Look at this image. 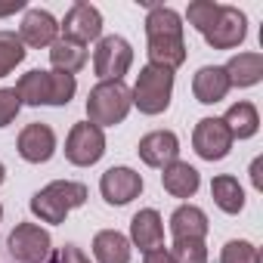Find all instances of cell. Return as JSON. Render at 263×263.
I'll list each match as a JSON object with an SVG mask.
<instances>
[{
    "mask_svg": "<svg viewBox=\"0 0 263 263\" xmlns=\"http://www.w3.org/2000/svg\"><path fill=\"white\" fill-rule=\"evenodd\" d=\"M13 90L19 93L22 105H68L78 93V81L53 68H31L16 81Z\"/></svg>",
    "mask_w": 263,
    "mask_h": 263,
    "instance_id": "obj_1",
    "label": "cell"
},
{
    "mask_svg": "<svg viewBox=\"0 0 263 263\" xmlns=\"http://www.w3.org/2000/svg\"><path fill=\"white\" fill-rule=\"evenodd\" d=\"M87 186L84 183H74V180H53V183H47L44 189H37L34 195H31V201H28V208H31V214L41 220V223H65V217L74 211V208H81L84 201H87Z\"/></svg>",
    "mask_w": 263,
    "mask_h": 263,
    "instance_id": "obj_2",
    "label": "cell"
},
{
    "mask_svg": "<svg viewBox=\"0 0 263 263\" xmlns=\"http://www.w3.org/2000/svg\"><path fill=\"white\" fill-rule=\"evenodd\" d=\"M130 108H134V96L124 81H99L87 93V121L96 127H118Z\"/></svg>",
    "mask_w": 263,
    "mask_h": 263,
    "instance_id": "obj_3",
    "label": "cell"
},
{
    "mask_svg": "<svg viewBox=\"0 0 263 263\" xmlns=\"http://www.w3.org/2000/svg\"><path fill=\"white\" fill-rule=\"evenodd\" d=\"M130 96H134V105L143 115L167 111L171 108V96H174V71L158 68V65H143Z\"/></svg>",
    "mask_w": 263,
    "mask_h": 263,
    "instance_id": "obj_4",
    "label": "cell"
},
{
    "mask_svg": "<svg viewBox=\"0 0 263 263\" xmlns=\"http://www.w3.org/2000/svg\"><path fill=\"white\" fill-rule=\"evenodd\" d=\"M134 65V47L121 34H105L96 41L93 50V71L99 81H124V74Z\"/></svg>",
    "mask_w": 263,
    "mask_h": 263,
    "instance_id": "obj_5",
    "label": "cell"
},
{
    "mask_svg": "<svg viewBox=\"0 0 263 263\" xmlns=\"http://www.w3.org/2000/svg\"><path fill=\"white\" fill-rule=\"evenodd\" d=\"M102 155H105V134H102V127H96L90 121L71 124L68 137H65V158L74 167H93Z\"/></svg>",
    "mask_w": 263,
    "mask_h": 263,
    "instance_id": "obj_6",
    "label": "cell"
},
{
    "mask_svg": "<svg viewBox=\"0 0 263 263\" xmlns=\"http://www.w3.org/2000/svg\"><path fill=\"white\" fill-rule=\"evenodd\" d=\"M7 248L16 263H47L53 251V238L37 223H16L7 238Z\"/></svg>",
    "mask_w": 263,
    "mask_h": 263,
    "instance_id": "obj_7",
    "label": "cell"
},
{
    "mask_svg": "<svg viewBox=\"0 0 263 263\" xmlns=\"http://www.w3.org/2000/svg\"><path fill=\"white\" fill-rule=\"evenodd\" d=\"M232 134L223 124V118H201L192 130V149L204 161H223L232 149Z\"/></svg>",
    "mask_w": 263,
    "mask_h": 263,
    "instance_id": "obj_8",
    "label": "cell"
},
{
    "mask_svg": "<svg viewBox=\"0 0 263 263\" xmlns=\"http://www.w3.org/2000/svg\"><path fill=\"white\" fill-rule=\"evenodd\" d=\"M201 37H204L208 47H214V50H235V47H241L245 37H248V16H245L238 7L220 4V13H217L214 25H211Z\"/></svg>",
    "mask_w": 263,
    "mask_h": 263,
    "instance_id": "obj_9",
    "label": "cell"
},
{
    "mask_svg": "<svg viewBox=\"0 0 263 263\" xmlns=\"http://www.w3.org/2000/svg\"><path fill=\"white\" fill-rule=\"evenodd\" d=\"M143 177L134 171V167H127V164H118V167H108L102 177H99V192L105 198V204L111 208H124L130 204L134 198L143 195Z\"/></svg>",
    "mask_w": 263,
    "mask_h": 263,
    "instance_id": "obj_10",
    "label": "cell"
},
{
    "mask_svg": "<svg viewBox=\"0 0 263 263\" xmlns=\"http://www.w3.org/2000/svg\"><path fill=\"white\" fill-rule=\"evenodd\" d=\"M59 31H62L65 41H74V44L87 47L90 41H99V37H102V13H99L93 4L78 0V4L68 7L65 19L59 22Z\"/></svg>",
    "mask_w": 263,
    "mask_h": 263,
    "instance_id": "obj_11",
    "label": "cell"
},
{
    "mask_svg": "<svg viewBox=\"0 0 263 263\" xmlns=\"http://www.w3.org/2000/svg\"><path fill=\"white\" fill-rule=\"evenodd\" d=\"M16 149L28 164H47L56 155V130L50 124H41V121L25 124L19 140H16Z\"/></svg>",
    "mask_w": 263,
    "mask_h": 263,
    "instance_id": "obj_12",
    "label": "cell"
},
{
    "mask_svg": "<svg viewBox=\"0 0 263 263\" xmlns=\"http://www.w3.org/2000/svg\"><path fill=\"white\" fill-rule=\"evenodd\" d=\"M137 155L143 158V164L164 171L167 164L180 161V140L174 130H152L137 143Z\"/></svg>",
    "mask_w": 263,
    "mask_h": 263,
    "instance_id": "obj_13",
    "label": "cell"
},
{
    "mask_svg": "<svg viewBox=\"0 0 263 263\" xmlns=\"http://www.w3.org/2000/svg\"><path fill=\"white\" fill-rule=\"evenodd\" d=\"M59 22H56V16L53 13H47V10H25V16H22V25H19V41L25 44V47H34V50H41V47H53L59 37Z\"/></svg>",
    "mask_w": 263,
    "mask_h": 263,
    "instance_id": "obj_14",
    "label": "cell"
},
{
    "mask_svg": "<svg viewBox=\"0 0 263 263\" xmlns=\"http://www.w3.org/2000/svg\"><path fill=\"white\" fill-rule=\"evenodd\" d=\"M130 245L140 248L143 254L164 248V220L155 208H143L134 214V220H130Z\"/></svg>",
    "mask_w": 263,
    "mask_h": 263,
    "instance_id": "obj_15",
    "label": "cell"
},
{
    "mask_svg": "<svg viewBox=\"0 0 263 263\" xmlns=\"http://www.w3.org/2000/svg\"><path fill=\"white\" fill-rule=\"evenodd\" d=\"M229 78L223 71V65H201L192 78V96L201 102V105H217L226 99L229 93Z\"/></svg>",
    "mask_w": 263,
    "mask_h": 263,
    "instance_id": "obj_16",
    "label": "cell"
},
{
    "mask_svg": "<svg viewBox=\"0 0 263 263\" xmlns=\"http://www.w3.org/2000/svg\"><path fill=\"white\" fill-rule=\"evenodd\" d=\"M146 41H149V47H146L149 65L177 71L186 62V41H183V34H155V37H146Z\"/></svg>",
    "mask_w": 263,
    "mask_h": 263,
    "instance_id": "obj_17",
    "label": "cell"
},
{
    "mask_svg": "<svg viewBox=\"0 0 263 263\" xmlns=\"http://www.w3.org/2000/svg\"><path fill=\"white\" fill-rule=\"evenodd\" d=\"M208 214L198 208V204H180L174 214H171V235L174 241H189V238H201L208 235Z\"/></svg>",
    "mask_w": 263,
    "mask_h": 263,
    "instance_id": "obj_18",
    "label": "cell"
},
{
    "mask_svg": "<svg viewBox=\"0 0 263 263\" xmlns=\"http://www.w3.org/2000/svg\"><path fill=\"white\" fill-rule=\"evenodd\" d=\"M161 186L174 198H192L201 186V174L189 161H174L161 171Z\"/></svg>",
    "mask_w": 263,
    "mask_h": 263,
    "instance_id": "obj_19",
    "label": "cell"
},
{
    "mask_svg": "<svg viewBox=\"0 0 263 263\" xmlns=\"http://www.w3.org/2000/svg\"><path fill=\"white\" fill-rule=\"evenodd\" d=\"M134 245L118 229H99L93 235V257L96 263H130Z\"/></svg>",
    "mask_w": 263,
    "mask_h": 263,
    "instance_id": "obj_20",
    "label": "cell"
},
{
    "mask_svg": "<svg viewBox=\"0 0 263 263\" xmlns=\"http://www.w3.org/2000/svg\"><path fill=\"white\" fill-rule=\"evenodd\" d=\"M229 87H254L263 78V53H235L226 65H223Z\"/></svg>",
    "mask_w": 263,
    "mask_h": 263,
    "instance_id": "obj_21",
    "label": "cell"
},
{
    "mask_svg": "<svg viewBox=\"0 0 263 263\" xmlns=\"http://www.w3.org/2000/svg\"><path fill=\"white\" fill-rule=\"evenodd\" d=\"M223 124L229 127L232 140H251V137H257V130H260V111H257V105H254V102L238 99L235 105H229V108H226Z\"/></svg>",
    "mask_w": 263,
    "mask_h": 263,
    "instance_id": "obj_22",
    "label": "cell"
},
{
    "mask_svg": "<svg viewBox=\"0 0 263 263\" xmlns=\"http://www.w3.org/2000/svg\"><path fill=\"white\" fill-rule=\"evenodd\" d=\"M211 198H214V204H217L223 214H229V217H235V214L245 211V186H241L232 174H220V177L211 180Z\"/></svg>",
    "mask_w": 263,
    "mask_h": 263,
    "instance_id": "obj_23",
    "label": "cell"
},
{
    "mask_svg": "<svg viewBox=\"0 0 263 263\" xmlns=\"http://www.w3.org/2000/svg\"><path fill=\"white\" fill-rule=\"evenodd\" d=\"M50 65H53V71H62V74H71V78H74V74L87 65V47L59 37V41L50 47Z\"/></svg>",
    "mask_w": 263,
    "mask_h": 263,
    "instance_id": "obj_24",
    "label": "cell"
},
{
    "mask_svg": "<svg viewBox=\"0 0 263 263\" xmlns=\"http://www.w3.org/2000/svg\"><path fill=\"white\" fill-rule=\"evenodd\" d=\"M25 44L19 41L16 31H0V78H7L16 65L25 62Z\"/></svg>",
    "mask_w": 263,
    "mask_h": 263,
    "instance_id": "obj_25",
    "label": "cell"
},
{
    "mask_svg": "<svg viewBox=\"0 0 263 263\" xmlns=\"http://www.w3.org/2000/svg\"><path fill=\"white\" fill-rule=\"evenodd\" d=\"M220 263H263L260 260V248L248 238H232L223 245L220 251Z\"/></svg>",
    "mask_w": 263,
    "mask_h": 263,
    "instance_id": "obj_26",
    "label": "cell"
},
{
    "mask_svg": "<svg viewBox=\"0 0 263 263\" xmlns=\"http://www.w3.org/2000/svg\"><path fill=\"white\" fill-rule=\"evenodd\" d=\"M217 13H220V4H217V0H192L189 10H186V19H189V25H192L198 34H204V31L214 25Z\"/></svg>",
    "mask_w": 263,
    "mask_h": 263,
    "instance_id": "obj_27",
    "label": "cell"
},
{
    "mask_svg": "<svg viewBox=\"0 0 263 263\" xmlns=\"http://www.w3.org/2000/svg\"><path fill=\"white\" fill-rule=\"evenodd\" d=\"M174 260L177 263H208V245L201 238H189V241H174Z\"/></svg>",
    "mask_w": 263,
    "mask_h": 263,
    "instance_id": "obj_28",
    "label": "cell"
},
{
    "mask_svg": "<svg viewBox=\"0 0 263 263\" xmlns=\"http://www.w3.org/2000/svg\"><path fill=\"white\" fill-rule=\"evenodd\" d=\"M22 111V99L13 87H0V127H10Z\"/></svg>",
    "mask_w": 263,
    "mask_h": 263,
    "instance_id": "obj_29",
    "label": "cell"
},
{
    "mask_svg": "<svg viewBox=\"0 0 263 263\" xmlns=\"http://www.w3.org/2000/svg\"><path fill=\"white\" fill-rule=\"evenodd\" d=\"M53 263H90V257L78 248V245H62L53 257Z\"/></svg>",
    "mask_w": 263,
    "mask_h": 263,
    "instance_id": "obj_30",
    "label": "cell"
},
{
    "mask_svg": "<svg viewBox=\"0 0 263 263\" xmlns=\"http://www.w3.org/2000/svg\"><path fill=\"white\" fill-rule=\"evenodd\" d=\"M143 263H177V260H174V251L171 248H155V251H146L143 254Z\"/></svg>",
    "mask_w": 263,
    "mask_h": 263,
    "instance_id": "obj_31",
    "label": "cell"
},
{
    "mask_svg": "<svg viewBox=\"0 0 263 263\" xmlns=\"http://www.w3.org/2000/svg\"><path fill=\"white\" fill-rule=\"evenodd\" d=\"M260 171H263V158L257 155V158L251 161V183H254V189H263V180H260Z\"/></svg>",
    "mask_w": 263,
    "mask_h": 263,
    "instance_id": "obj_32",
    "label": "cell"
},
{
    "mask_svg": "<svg viewBox=\"0 0 263 263\" xmlns=\"http://www.w3.org/2000/svg\"><path fill=\"white\" fill-rule=\"evenodd\" d=\"M19 10H25V0H16V4H10V7H0V19H4V16H13V13H19Z\"/></svg>",
    "mask_w": 263,
    "mask_h": 263,
    "instance_id": "obj_33",
    "label": "cell"
},
{
    "mask_svg": "<svg viewBox=\"0 0 263 263\" xmlns=\"http://www.w3.org/2000/svg\"><path fill=\"white\" fill-rule=\"evenodd\" d=\"M7 180V167H4V161H0V183Z\"/></svg>",
    "mask_w": 263,
    "mask_h": 263,
    "instance_id": "obj_34",
    "label": "cell"
},
{
    "mask_svg": "<svg viewBox=\"0 0 263 263\" xmlns=\"http://www.w3.org/2000/svg\"><path fill=\"white\" fill-rule=\"evenodd\" d=\"M0 223H4V204H0Z\"/></svg>",
    "mask_w": 263,
    "mask_h": 263,
    "instance_id": "obj_35",
    "label": "cell"
}]
</instances>
